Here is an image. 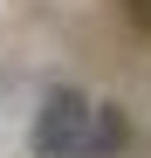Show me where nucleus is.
<instances>
[{
    "instance_id": "nucleus-1",
    "label": "nucleus",
    "mask_w": 151,
    "mask_h": 158,
    "mask_svg": "<svg viewBox=\"0 0 151 158\" xmlns=\"http://www.w3.org/2000/svg\"><path fill=\"white\" fill-rule=\"evenodd\" d=\"M131 124L117 117V103L83 96V89H55L35 110V151L41 158H117Z\"/></svg>"
},
{
    "instance_id": "nucleus-2",
    "label": "nucleus",
    "mask_w": 151,
    "mask_h": 158,
    "mask_svg": "<svg viewBox=\"0 0 151 158\" xmlns=\"http://www.w3.org/2000/svg\"><path fill=\"white\" fill-rule=\"evenodd\" d=\"M124 14H131L137 28H151V0H124Z\"/></svg>"
}]
</instances>
